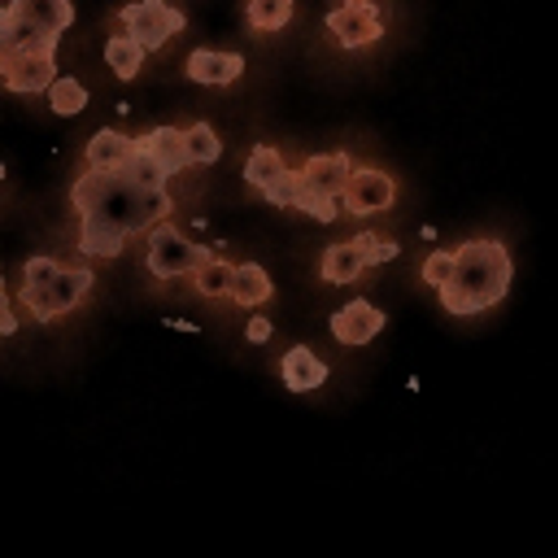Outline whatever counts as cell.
Here are the masks:
<instances>
[{
  "label": "cell",
  "instance_id": "cell-1",
  "mask_svg": "<svg viewBox=\"0 0 558 558\" xmlns=\"http://www.w3.org/2000/svg\"><path fill=\"white\" fill-rule=\"evenodd\" d=\"M70 205L83 218L78 248L87 257H118L126 235L170 214V192L166 183H144L131 170H87L74 179Z\"/></svg>",
  "mask_w": 558,
  "mask_h": 558
},
{
  "label": "cell",
  "instance_id": "cell-2",
  "mask_svg": "<svg viewBox=\"0 0 558 558\" xmlns=\"http://www.w3.org/2000/svg\"><path fill=\"white\" fill-rule=\"evenodd\" d=\"M510 288V253L501 240H466L453 248V266L445 275L440 305L449 314H480L497 305Z\"/></svg>",
  "mask_w": 558,
  "mask_h": 558
},
{
  "label": "cell",
  "instance_id": "cell-3",
  "mask_svg": "<svg viewBox=\"0 0 558 558\" xmlns=\"http://www.w3.org/2000/svg\"><path fill=\"white\" fill-rule=\"evenodd\" d=\"M9 48H31V52H52L61 31L74 22L70 0H9Z\"/></svg>",
  "mask_w": 558,
  "mask_h": 558
},
{
  "label": "cell",
  "instance_id": "cell-4",
  "mask_svg": "<svg viewBox=\"0 0 558 558\" xmlns=\"http://www.w3.org/2000/svg\"><path fill=\"white\" fill-rule=\"evenodd\" d=\"M87 288H92V270H83V266H74V270H57L48 283H39L35 292H17V301H22V310L35 318V323H48V318H57V314H70L83 296H87Z\"/></svg>",
  "mask_w": 558,
  "mask_h": 558
},
{
  "label": "cell",
  "instance_id": "cell-5",
  "mask_svg": "<svg viewBox=\"0 0 558 558\" xmlns=\"http://www.w3.org/2000/svg\"><path fill=\"white\" fill-rule=\"evenodd\" d=\"M205 257H209V248L196 244V240H187V235L174 231L170 222H161V227L148 235V270H153L157 279H183V275H192Z\"/></svg>",
  "mask_w": 558,
  "mask_h": 558
},
{
  "label": "cell",
  "instance_id": "cell-6",
  "mask_svg": "<svg viewBox=\"0 0 558 558\" xmlns=\"http://www.w3.org/2000/svg\"><path fill=\"white\" fill-rule=\"evenodd\" d=\"M118 22L126 26V35L140 39L144 52L161 48L170 35L183 31V13H179L174 4H166V0H135V4H126V9L118 13Z\"/></svg>",
  "mask_w": 558,
  "mask_h": 558
},
{
  "label": "cell",
  "instance_id": "cell-7",
  "mask_svg": "<svg viewBox=\"0 0 558 558\" xmlns=\"http://www.w3.org/2000/svg\"><path fill=\"white\" fill-rule=\"evenodd\" d=\"M0 78H4L9 92L35 96V92H48V83L57 78V61H52V52L9 48V57H4V65H0Z\"/></svg>",
  "mask_w": 558,
  "mask_h": 558
},
{
  "label": "cell",
  "instance_id": "cell-8",
  "mask_svg": "<svg viewBox=\"0 0 558 558\" xmlns=\"http://www.w3.org/2000/svg\"><path fill=\"white\" fill-rule=\"evenodd\" d=\"M392 196H397L392 174H384L375 166H353V174H349V183L340 192V205L349 214H379V209L392 205Z\"/></svg>",
  "mask_w": 558,
  "mask_h": 558
},
{
  "label": "cell",
  "instance_id": "cell-9",
  "mask_svg": "<svg viewBox=\"0 0 558 558\" xmlns=\"http://www.w3.org/2000/svg\"><path fill=\"white\" fill-rule=\"evenodd\" d=\"M327 31L336 35L340 48H366L384 35V17L375 4H340L327 13Z\"/></svg>",
  "mask_w": 558,
  "mask_h": 558
},
{
  "label": "cell",
  "instance_id": "cell-10",
  "mask_svg": "<svg viewBox=\"0 0 558 558\" xmlns=\"http://www.w3.org/2000/svg\"><path fill=\"white\" fill-rule=\"evenodd\" d=\"M296 174H301V192L340 201V192H344V183H349V174H353V161H349V153H318V157H310Z\"/></svg>",
  "mask_w": 558,
  "mask_h": 558
},
{
  "label": "cell",
  "instance_id": "cell-11",
  "mask_svg": "<svg viewBox=\"0 0 558 558\" xmlns=\"http://www.w3.org/2000/svg\"><path fill=\"white\" fill-rule=\"evenodd\" d=\"M135 148H140V157H144V161H153L166 179H170V174H179L183 166H192V161H187V148H183V131H179V126H153L148 135H140V140H135Z\"/></svg>",
  "mask_w": 558,
  "mask_h": 558
},
{
  "label": "cell",
  "instance_id": "cell-12",
  "mask_svg": "<svg viewBox=\"0 0 558 558\" xmlns=\"http://www.w3.org/2000/svg\"><path fill=\"white\" fill-rule=\"evenodd\" d=\"M384 331V314L371 301H349L331 314V336L340 344H371Z\"/></svg>",
  "mask_w": 558,
  "mask_h": 558
},
{
  "label": "cell",
  "instance_id": "cell-13",
  "mask_svg": "<svg viewBox=\"0 0 558 558\" xmlns=\"http://www.w3.org/2000/svg\"><path fill=\"white\" fill-rule=\"evenodd\" d=\"M244 74V57L240 52H214V48H196L187 57V78L205 83V87H227Z\"/></svg>",
  "mask_w": 558,
  "mask_h": 558
},
{
  "label": "cell",
  "instance_id": "cell-14",
  "mask_svg": "<svg viewBox=\"0 0 558 558\" xmlns=\"http://www.w3.org/2000/svg\"><path fill=\"white\" fill-rule=\"evenodd\" d=\"M279 379H283V388H292V392H310V388H318V384L327 379V362L314 357L310 344H292V349L279 357Z\"/></svg>",
  "mask_w": 558,
  "mask_h": 558
},
{
  "label": "cell",
  "instance_id": "cell-15",
  "mask_svg": "<svg viewBox=\"0 0 558 558\" xmlns=\"http://www.w3.org/2000/svg\"><path fill=\"white\" fill-rule=\"evenodd\" d=\"M87 170H122L131 157H135V140L113 131V126H100L92 140H87Z\"/></svg>",
  "mask_w": 558,
  "mask_h": 558
},
{
  "label": "cell",
  "instance_id": "cell-16",
  "mask_svg": "<svg viewBox=\"0 0 558 558\" xmlns=\"http://www.w3.org/2000/svg\"><path fill=\"white\" fill-rule=\"evenodd\" d=\"M270 292H275V283H270V275L257 266V262H244V266H235V275H231V288H227V296L235 301V305H262V301H270Z\"/></svg>",
  "mask_w": 558,
  "mask_h": 558
},
{
  "label": "cell",
  "instance_id": "cell-17",
  "mask_svg": "<svg viewBox=\"0 0 558 558\" xmlns=\"http://www.w3.org/2000/svg\"><path fill=\"white\" fill-rule=\"evenodd\" d=\"M144 48H140V39L135 35H109L105 39V61H109V70L118 74V78H135L140 74V65H144Z\"/></svg>",
  "mask_w": 558,
  "mask_h": 558
},
{
  "label": "cell",
  "instance_id": "cell-18",
  "mask_svg": "<svg viewBox=\"0 0 558 558\" xmlns=\"http://www.w3.org/2000/svg\"><path fill=\"white\" fill-rule=\"evenodd\" d=\"M362 270H366V266H362L353 240L327 244V253H323V279H327V283H349V279H357Z\"/></svg>",
  "mask_w": 558,
  "mask_h": 558
},
{
  "label": "cell",
  "instance_id": "cell-19",
  "mask_svg": "<svg viewBox=\"0 0 558 558\" xmlns=\"http://www.w3.org/2000/svg\"><path fill=\"white\" fill-rule=\"evenodd\" d=\"M192 275H196V292H201V296H209V301H218V296H227L235 266H231L227 257H205Z\"/></svg>",
  "mask_w": 558,
  "mask_h": 558
},
{
  "label": "cell",
  "instance_id": "cell-20",
  "mask_svg": "<svg viewBox=\"0 0 558 558\" xmlns=\"http://www.w3.org/2000/svg\"><path fill=\"white\" fill-rule=\"evenodd\" d=\"M183 148H187V161H196V166H209V161L222 157V140L214 135L209 122H192L183 131Z\"/></svg>",
  "mask_w": 558,
  "mask_h": 558
},
{
  "label": "cell",
  "instance_id": "cell-21",
  "mask_svg": "<svg viewBox=\"0 0 558 558\" xmlns=\"http://www.w3.org/2000/svg\"><path fill=\"white\" fill-rule=\"evenodd\" d=\"M279 170H283V157H279L275 148L257 144V148L248 153V161H244V183H253V187L262 192L266 183H275V179H279Z\"/></svg>",
  "mask_w": 558,
  "mask_h": 558
},
{
  "label": "cell",
  "instance_id": "cell-22",
  "mask_svg": "<svg viewBox=\"0 0 558 558\" xmlns=\"http://www.w3.org/2000/svg\"><path fill=\"white\" fill-rule=\"evenodd\" d=\"M353 248H357L362 266H384V262H392L401 253V244L388 240V235H379V231H357L353 235Z\"/></svg>",
  "mask_w": 558,
  "mask_h": 558
},
{
  "label": "cell",
  "instance_id": "cell-23",
  "mask_svg": "<svg viewBox=\"0 0 558 558\" xmlns=\"http://www.w3.org/2000/svg\"><path fill=\"white\" fill-rule=\"evenodd\" d=\"M292 17V0H248V26L253 31H279Z\"/></svg>",
  "mask_w": 558,
  "mask_h": 558
},
{
  "label": "cell",
  "instance_id": "cell-24",
  "mask_svg": "<svg viewBox=\"0 0 558 558\" xmlns=\"http://www.w3.org/2000/svg\"><path fill=\"white\" fill-rule=\"evenodd\" d=\"M48 105L57 113H78V109H87V87L78 78H52L48 83Z\"/></svg>",
  "mask_w": 558,
  "mask_h": 558
},
{
  "label": "cell",
  "instance_id": "cell-25",
  "mask_svg": "<svg viewBox=\"0 0 558 558\" xmlns=\"http://www.w3.org/2000/svg\"><path fill=\"white\" fill-rule=\"evenodd\" d=\"M296 192H301V174H296V170H288V166L279 170V179H275V183H266V187H262V196H266L270 205H279V209H292V205H296Z\"/></svg>",
  "mask_w": 558,
  "mask_h": 558
},
{
  "label": "cell",
  "instance_id": "cell-26",
  "mask_svg": "<svg viewBox=\"0 0 558 558\" xmlns=\"http://www.w3.org/2000/svg\"><path fill=\"white\" fill-rule=\"evenodd\" d=\"M449 266H453V253H449V248H436V253H427V262H423V279H427L432 288H440L445 275H449Z\"/></svg>",
  "mask_w": 558,
  "mask_h": 558
},
{
  "label": "cell",
  "instance_id": "cell-27",
  "mask_svg": "<svg viewBox=\"0 0 558 558\" xmlns=\"http://www.w3.org/2000/svg\"><path fill=\"white\" fill-rule=\"evenodd\" d=\"M9 331H17V314H13L9 292H4V279H0V336H9Z\"/></svg>",
  "mask_w": 558,
  "mask_h": 558
},
{
  "label": "cell",
  "instance_id": "cell-28",
  "mask_svg": "<svg viewBox=\"0 0 558 558\" xmlns=\"http://www.w3.org/2000/svg\"><path fill=\"white\" fill-rule=\"evenodd\" d=\"M248 340H253V344L270 340V318H262V314H257V318H248Z\"/></svg>",
  "mask_w": 558,
  "mask_h": 558
},
{
  "label": "cell",
  "instance_id": "cell-29",
  "mask_svg": "<svg viewBox=\"0 0 558 558\" xmlns=\"http://www.w3.org/2000/svg\"><path fill=\"white\" fill-rule=\"evenodd\" d=\"M9 57V17H4V4H0V65Z\"/></svg>",
  "mask_w": 558,
  "mask_h": 558
},
{
  "label": "cell",
  "instance_id": "cell-30",
  "mask_svg": "<svg viewBox=\"0 0 558 558\" xmlns=\"http://www.w3.org/2000/svg\"><path fill=\"white\" fill-rule=\"evenodd\" d=\"M340 4H375V0H340Z\"/></svg>",
  "mask_w": 558,
  "mask_h": 558
}]
</instances>
